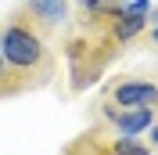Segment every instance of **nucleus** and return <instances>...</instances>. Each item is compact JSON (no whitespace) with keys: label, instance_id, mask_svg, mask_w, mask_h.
I'll return each mask as SVG.
<instances>
[{"label":"nucleus","instance_id":"3","mask_svg":"<svg viewBox=\"0 0 158 155\" xmlns=\"http://www.w3.org/2000/svg\"><path fill=\"white\" fill-rule=\"evenodd\" d=\"M101 101H108L115 108H158V79L148 72L115 76L111 83H104Z\"/></svg>","mask_w":158,"mask_h":155},{"label":"nucleus","instance_id":"10","mask_svg":"<svg viewBox=\"0 0 158 155\" xmlns=\"http://www.w3.org/2000/svg\"><path fill=\"white\" fill-rule=\"evenodd\" d=\"M155 79H158V76H155Z\"/></svg>","mask_w":158,"mask_h":155},{"label":"nucleus","instance_id":"6","mask_svg":"<svg viewBox=\"0 0 158 155\" xmlns=\"http://www.w3.org/2000/svg\"><path fill=\"white\" fill-rule=\"evenodd\" d=\"M15 94H22V87L15 83L7 61H4V47H0V97H15Z\"/></svg>","mask_w":158,"mask_h":155},{"label":"nucleus","instance_id":"2","mask_svg":"<svg viewBox=\"0 0 158 155\" xmlns=\"http://www.w3.org/2000/svg\"><path fill=\"white\" fill-rule=\"evenodd\" d=\"M61 155H151V148L140 137H118L108 134L104 126L90 123V130H83Z\"/></svg>","mask_w":158,"mask_h":155},{"label":"nucleus","instance_id":"1","mask_svg":"<svg viewBox=\"0 0 158 155\" xmlns=\"http://www.w3.org/2000/svg\"><path fill=\"white\" fill-rule=\"evenodd\" d=\"M0 47H4V61H7L11 76L22 90H36L54 79L58 58L54 51L36 29H29L25 22L11 11V18L0 25Z\"/></svg>","mask_w":158,"mask_h":155},{"label":"nucleus","instance_id":"7","mask_svg":"<svg viewBox=\"0 0 158 155\" xmlns=\"http://www.w3.org/2000/svg\"><path fill=\"white\" fill-rule=\"evenodd\" d=\"M148 148H151V155H158V119H155V126L148 130Z\"/></svg>","mask_w":158,"mask_h":155},{"label":"nucleus","instance_id":"5","mask_svg":"<svg viewBox=\"0 0 158 155\" xmlns=\"http://www.w3.org/2000/svg\"><path fill=\"white\" fill-rule=\"evenodd\" d=\"M72 4L79 7V29L83 33H101L122 11V0H72Z\"/></svg>","mask_w":158,"mask_h":155},{"label":"nucleus","instance_id":"4","mask_svg":"<svg viewBox=\"0 0 158 155\" xmlns=\"http://www.w3.org/2000/svg\"><path fill=\"white\" fill-rule=\"evenodd\" d=\"M69 7H72V0H22L15 7V15L47 40L69 22Z\"/></svg>","mask_w":158,"mask_h":155},{"label":"nucleus","instance_id":"9","mask_svg":"<svg viewBox=\"0 0 158 155\" xmlns=\"http://www.w3.org/2000/svg\"><path fill=\"white\" fill-rule=\"evenodd\" d=\"M151 25H158V7H151V11H148V29H151Z\"/></svg>","mask_w":158,"mask_h":155},{"label":"nucleus","instance_id":"8","mask_svg":"<svg viewBox=\"0 0 158 155\" xmlns=\"http://www.w3.org/2000/svg\"><path fill=\"white\" fill-rule=\"evenodd\" d=\"M140 40H144L148 47H155V51H158V25H151V29L144 33V36H140Z\"/></svg>","mask_w":158,"mask_h":155}]
</instances>
